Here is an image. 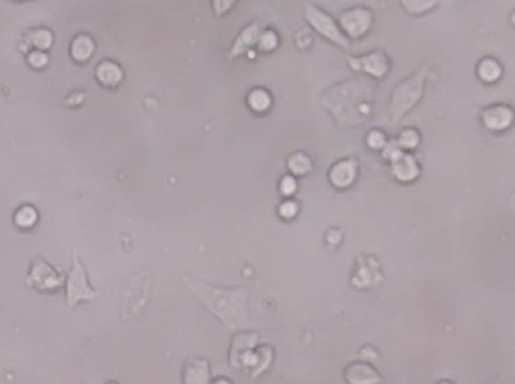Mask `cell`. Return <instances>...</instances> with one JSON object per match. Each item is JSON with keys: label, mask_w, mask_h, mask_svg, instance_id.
Here are the masks:
<instances>
[{"label": "cell", "mask_w": 515, "mask_h": 384, "mask_svg": "<svg viewBox=\"0 0 515 384\" xmlns=\"http://www.w3.org/2000/svg\"><path fill=\"white\" fill-rule=\"evenodd\" d=\"M503 71H505V69H503L501 62L492 56L481 58V60L477 62L476 67L477 78H479L483 83H487V85H494V83L499 82L503 78Z\"/></svg>", "instance_id": "20"}, {"label": "cell", "mask_w": 515, "mask_h": 384, "mask_svg": "<svg viewBox=\"0 0 515 384\" xmlns=\"http://www.w3.org/2000/svg\"><path fill=\"white\" fill-rule=\"evenodd\" d=\"M182 282L186 284L187 291L198 300L202 307L218 319L225 330L236 332L240 328L253 327L247 310L249 291L245 287H216L193 276H184Z\"/></svg>", "instance_id": "1"}, {"label": "cell", "mask_w": 515, "mask_h": 384, "mask_svg": "<svg viewBox=\"0 0 515 384\" xmlns=\"http://www.w3.org/2000/svg\"><path fill=\"white\" fill-rule=\"evenodd\" d=\"M215 383H231L229 379H215Z\"/></svg>", "instance_id": "36"}, {"label": "cell", "mask_w": 515, "mask_h": 384, "mask_svg": "<svg viewBox=\"0 0 515 384\" xmlns=\"http://www.w3.org/2000/svg\"><path fill=\"white\" fill-rule=\"evenodd\" d=\"M305 19L306 22H308V25H310L319 36H323V38L328 40L330 43L337 45V47L350 49V42H352V40L344 34L339 22H337L332 14L326 13L325 10H321L319 5L312 4V2H306Z\"/></svg>", "instance_id": "5"}, {"label": "cell", "mask_w": 515, "mask_h": 384, "mask_svg": "<svg viewBox=\"0 0 515 384\" xmlns=\"http://www.w3.org/2000/svg\"><path fill=\"white\" fill-rule=\"evenodd\" d=\"M339 24L350 40H360L371 31L373 11L366 5H353L339 14Z\"/></svg>", "instance_id": "9"}, {"label": "cell", "mask_w": 515, "mask_h": 384, "mask_svg": "<svg viewBox=\"0 0 515 384\" xmlns=\"http://www.w3.org/2000/svg\"><path fill=\"white\" fill-rule=\"evenodd\" d=\"M341 238H343V235H341V231L337 229H330L328 233H326V242H328L330 245H339Z\"/></svg>", "instance_id": "35"}, {"label": "cell", "mask_w": 515, "mask_h": 384, "mask_svg": "<svg viewBox=\"0 0 515 384\" xmlns=\"http://www.w3.org/2000/svg\"><path fill=\"white\" fill-rule=\"evenodd\" d=\"M396 143L400 144V148L404 150V152H411V150H416L420 146L422 135L420 132L416 128H413V126H409V128H402L398 137H396Z\"/></svg>", "instance_id": "26"}, {"label": "cell", "mask_w": 515, "mask_h": 384, "mask_svg": "<svg viewBox=\"0 0 515 384\" xmlns=\"http://www.w3.org/2000/svg\"><path fill=\"white\" fill-rule=\"evenodd\" d=\"M382 280V267L377 262V258L373 256H358L355 269L352 274V285L353 287L360 289V291H367V289L375 287Z\"/></svg>", "instance_id": "11"}, {"label": "cell", "mask_w": 515, "mask_h": 384, "mask_svg": "<svg viewBox=\"0 0 515 384\" xmlns=\"http://www.w3.org/2000/svg\"><path fill=\"white\" fill-rule=\"evenodd\" d=\"M69 53H71V58L76 63H87L95 53L94 38L89 33H78L71 40Z\"/></svg>", "instance_id": "18"}, {"label": "cell", "mask_w": 515, "mask_h": 384, "mask_svg": "<svg viewBox=\"0 0 515 384\" xmlns=\"http://www.w3.org/2000/svg\"><path fill=\"white\" fill-rule=\"evenodd\" d=\"M182 383L207 384L211 383L209 361L205 357H187L182 365Z\"/></svg>", "instance_id": "16"}, {"label": "cell", "mask_w": 515, "mask_h": 384, "mask_svg": "<svg viewBox=\"0 0 515 384\" xmlns=\"http://www.w3.org/2000/svg\"><path fill=\"white\" fill-rule=\"evenodd\" d=\"M236 5V0H211V10L215 16H225Z\"/></svg>", "instance_id": "32"}, {"label": "cell", "mask_w": 515, "mask_h": 384, "mask_svg": "<svg viewBox=\"0 0 515 384\" xmlns=\"http://www.w3.org/2000/svg\"><path fill=\"white\" fill-rule=\"evenodd\" d=\"M277 188H279V193H282L283 199H290L292 195L297 192V188H299L296 175H292V173H286V175H283V177L279 179V184H277Z\"/></svg>", "instance_id": "28"}, {"label": "cell", "mask_w": 515, "mask_h": 384, "mask_svg": "<svg viewBox=\"0 0 515 384\" xmlns=\"http://www.w3.org/2000/svg\"><path fill=\"white\" fill-rule=\"evenodd\" d=\"M38 210L33 206V204H22L20 207H16V212L13 213V222L14 226L19 229H33L38 222Z\"/></svg>", "instance_id": "23"}, {"label": "cell", "mask_w": 515, "mask_h": 384, "mask_svg": "<svg viewBox=\"0 0 515 384\" xmlns=\"http://www.w3.org/2000/svg\"><path fill=\"white\" fill-rule=\"evenodd\" d=\"M65 280L67 278L43 256H34L25 276V285L38 293H56L65 287Z\"/></svg>", "instance_id": "6"}, {"label": "cell", "mask_w": 515, "mask_h": 384, "mask_svg": "<svg viewBox=\"0 0 515 384\" xmlns=\"http://www.w3.org/2000/svg\"><path fill=\"white\" fill-rule=\"evenodd\" d=\"M260 334L249 328H240L234 332L229 346V365L234 370H249L251 361H253L254 350H256Z\"/></svg>", "instance_id": "7"}, {"label": "cell", "mask_w": 515, "mask_h": 384, "mask_svg": "<svg viewBox=\"0 0 515 384\" xmlns=\"http://www.w3.org/2000/svg\"><path fill=\"white\" fill-rule=\"evenodd\" d=\"M95 82L100 83L103 89H115L119 87L124 80V71L119 63L114 62V60H101L98 65H95Z\"/></svg>", "instance_id": "17"}, {"label": "cell", "mask_w": 515, "mask_h": 384, "mask_svg": "<svg viewBox=\"0 0 515 384\" xmlns=\"http://www.w3.org/2000/svg\"><path fill=\"white\" fill-rule=\"evenodd\" d=\"M11 2H24V0H11Z\"/></svg>", "instance_id": "38"}, {"label": "cell", "mask_w": 515, "mask_h": 384, "mask_svg": "<svg viewBox=\"0 0 515 384\" xmlns=\"http://www.w3.org/2000/svg\"><path fill=\"white\" fill-rule=\"evenodd\" d=\"M272 361H274V346L272 345L256 346L253 361H251V366H249V375H251L253 379L260 377V375L265 374V372L271 368Z\"/></svg>", "instance_id": "19"}, {"label": "cell", "mask_w": 515, "mask_h": 384, "mask_svg": "<svg viewBox=\"0 0 515 384\" xmlns=\"http://www.w3.org/2000/svg\"><path fill=\"white\" fill-rule=\"evenodd\" d=\"M27 42L31 43L34 49H40V51H49V49L53 47L54 34H53V31L47 27H36V29H33V31H29Z\"/></svg>", "instance_id": "25"}, {"label": "cell", "mask_w": 515, "mask_h": 384, "mask_svg": "<svg viewBox=\"0 0 515 384\" xmlns=\"http://www.w3.org/2000/svg\"><path fill=\"white\" fill-rule=\"evenodd\" d=\"M262 24H260V20H253V22H249L238 34H236V38L233 40L231 43L229 51H227V60L233 62L236 58H240L242 54H247L249 51H253V47L258 45V40H260V34H262Z\"/></svg>", "instance_id": "13"}, {"label": "cell", "mask_w": 515, "mask_h": 384, "mask_svg": "<svg viewBox=\"0 0 515 384\" xmlns=\"http://www.w3.org/2000/svg\"><path fill=\"white\" fill-rule=\"evenodd\" d=\"M346 63L352 71L363 72L375 80L386 78L391 71V58L387 56L386 51H382V49H373L360 56H350Z\"/></svg>", "instance_id": "8"}, {"label": "cell", "mask_w": 515, "mask_h": 384, "mask_svg": "<svg viewBox=\"0 0 515 384\" xmlns=\"http://www.w3.org/2000/svg\"><path fill=\"white\" fill-rule=\"evenodd\" d=\"M512 24H515V11L512 13Z\"/></svg>", "instance_id": "37"}, {"label": "cell", "mask_w": 515, "mask_h": 384, "mask_svg": "<svg viewBox=\"0 0 515 384\" xmlns=\"http://www.w3.org/2000/svg\"><path fill=\"white\" fill-rule=\"evenodd\" d=\"M27 63L29 67L34 71H42L49 65V54L47 51H40V49H33L31 53H27Z\"/></svg>", "instance_id": "30"}, {"label": "cell", "mask_w": 515, "mask_h": 384, "mask_svg": "<svg viewBox=\"0 0 515 384\" xmlns=\"http://www.w3.org/2000/svg\"><path fill=\"white\" fill-rule=\"evenodd\" d=\"M404 11L413 16H424V14L431 13L436 10L442 0H398Z\"/></svg>", "instance_id": "24"}, {"label": "cell", "mask_w": 515, "mask_h": 384, "mask_svg": "<svg viewBox=\"0 0 515 384\" xmlns=\"http://www.w3.org/2000/svg\"><path fill=\"white\" fill-rule=\"evenodd\" d=\"M358 177V161L355 157H344L335 161L328 170L330 184L337 190H348Z\"/></svg>", "instance_id": "12"}, {"label": "cell", "mask_w": 515, "mask_h": 384, "mask_svg": "<svg viewBox=\"0 0 515 384\" xmlns=\"http://www.w3.org/2000/svg\"><path fill=\"white\" fill-rule=\"evenodd\" d=\"M321 100L344 101V106L334 112L337 125L350 128V126L360 125L373 114V92L366 83L358 80H348V82L337 83L332 89L321 94Z\"/></svg>", "instance_id": "2"}, {"label": "cell", "mask_w": 515, "mask_h": 384, "mask_svg": "<svg viewBox=\"0 0 515 384\" xmlns=\"http://www.w3.org/2000/svg\"><path fill=\"white\" fill-rule=\"evenodd\" d=\"M389 172H391L393 179L402 184L415 183L416 179L420 177L422 168L418 161H416L409 152H402L398 157L389 161Z\"/></svg>", "instance_id": "14"}, {"label": "cell", "mask_w": 515, "mask_h": 384, "mask_svg": "<svg viewBox=\"0 0 515 384\" xmlns=\"http://www.w3.org/2000/svg\"><path fill=\"white\" fill-rule=\"evenodd\" d=\"M358 359L367 361V363H373V361L380 359V354H378V350L375 348V346L366 345L360 348V352H358Z\"/></svg>", "instance_id": "33"}, {"label": "cell", "mask_w": 515, "mask_h": 384, "mask_svg": "<svg viewBox=\"0 0 515 384\" xmlns=\"http://www.w3.org/2000/svg\"><path fill=\"white\" fill-rule=\"evenodd\" d=\"M286 168L296 177H305L314 170V159L306 152H294L286 159Z\"/></svg>", "instance_id": "22"}, {"label": "cell", "mask_w": 515, "mask_h": 384, "mask_svg": "<svg viewBox=\"0 0 515 384\" xmlns=\"http://www.w3.org/2000/svg\"><path fill=\"white\" fill-rule=\"evenodd\" d=\"M256 47L260 49L262 53H272V51H276V49L279 47V34H277L274 29H263Z\"/></svg>", "instance_id": "27"}, {"label": "cell", "mask_w": 515, "mask_h": 384, "mask_svg": "<svg viewBox=\"0 0 515 384\" xmlns=\"http://www.w3.org/2000/svg\"><path fill=\"white\" fill-rule=\"evenodd\" d=\"M63 289H65V305H67L69 310L76 308L80 303L92 302L98 296H101V291H98V289H94L89 284L85 265L80 260V255H78L76 249L72 251V265Z\"/></svg>", "instance_id": "4"}, {"label": "cell", "mask_w": 515, "mask_h": 384, "mask_svg": "<svg viewBox=\"0 0 515 384\" xmlns=\"http://www.w3.org/2000/svg\"><path fill=\"white\" fill-rule=\"evenodd\" d=\"M272 103V94L263 89V87H254L253 91H249L247 94V105L249 109L254 112V114H265V112L271 111Z\"/></svg>", "instance_id": "21"}, {"label": "cell", "mask_w": 515, "mask_h": 384, "mask_svg": "<svg viewBox=\"0 0 515 384\" xmlns=\"http://www.w3.org/2000/svg\"><path fill=\"white\" fill-rule=\"evenodd\" d=\"M386 144H387V137L382 130H377V128L369 130V132L366 134V146L369 150L378 152V150L386 148Z\"/></svg>", "instance_id": "29"}, {"label": "cell", "mask_w": 515, "mask_h": 384, "mask_svg": "<svg viewBox=\"0 0 515 384\" xmlns=\"http://www.w3.org/2000/svg\"><path fill=\"white\" fill-rule=\"evenodd\" d=\"M479 120L488 132H506L515 123V109L508 103H492L479 112Z\"/></svg>", "instance_id": "10"}, {"label": "cell", "mask_w": 515, "mask_h": 384, "mask_svg": "<svg viewBox=\"0 0 515 384\" xmlns=\"http://www.w3.org/2000/svg\"><path fill=\"white\" fill-rule=\"evenodd\" d=\"M343 375L350 384H378L384 381L377 368L363 359L352 361L350 365L344 366Z\"/></svg>", "instance_id": "15"}, {"label": "cell", "mask_w": 515, "mask_h": 384, "mask_svg": "<svg viewBox=\"0 0 515 384\" xmlns=\"http://www.w3.org/2000/svg\"><path fill=\"white\" fill-rule=\"evenodd\" d=\"M299 213V204L292 199H285V201L277 206V215L282 216L283 221H294Z\"/></svg>", "instance_id": "31"}, {"label": "cell", "mask_w": 515, "mask_h": 384, "mask_svg": "<svg viewBox=\"0 0 515 384\" xmlns=\"http://www.w3.org/2000/svg\"><path fill=\"white\" fill-rule=\"evenodd\" d=\"M85 98H87V94L83 91H74L65 98V105H69V106L82 105L83 101H85Z\"/></svg>", "instance_id": "34"}, {"label": "cell", "mask_w": 515, "mask_h": 384, "mask_svg": "<svg viewBox=\"0 0 515 384\" xmlns=\"http://www.w3.org/2000/svg\"><path fill=\"white\" fill-rule=\"evenodd\" d=\"M433 62H427L416 69L409 78L396 83L395 89L389 98V105H387V117H389V125L396 126L407 112H411L422 101L425 94V82L429 76Z\"/></svg>", "instance_id": "3"}]
</instances>
